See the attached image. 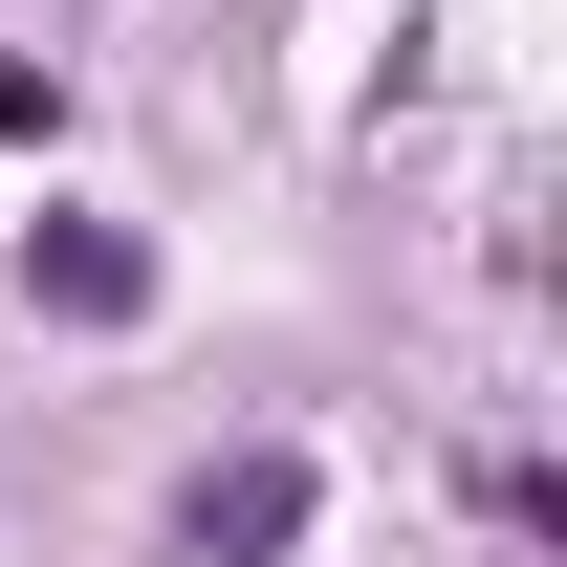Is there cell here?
<instances>
[{
  "mask_svg": "<svg viewBox=\"0 0 567 567\" xmlns=\"http://www.w3.org/2000/svg\"><path fill=\"white\" fill-rule=\"evenodd\" d=\"M306 502H328V481H306V436H240V458L175 502V567H284V546H306Z\"/></svg>",
  "mask_w": 567,
  "mask_h": 567,
  "instance_id": "6da1fadb",
  "label": "cell"
},
{
  "mask_svg": "<svg viewBox=\"0 0 567 567\" xmlns=\"http://www.w3.org/2000/svg\"><path fill=\"white\" fill-rule=\"evenodd\" d=\"M22 284H44L66 328H132V306H153V240H132V218H44V240H22Z\"/></svg>",
  "mask_w": 567,
  "mask_h": 567,
  "instance_id": "7a4b0ae2",
  "label": "cell"
},
{
  "mask_svg": "<svg viewBox=\"0 0 567 567\" xmlns=\"http://www.w3.org/2000/svg\"><path fill=\"white\" fill-rule=\"evenodd\" d=\"M0 132H66V66H22V44H0Z\"/></svg>",
  "mask_w": 567,
  "mask_h": 567,
  "instance_id": "3957f363",
  "label": "cell"
}]
</instances>
